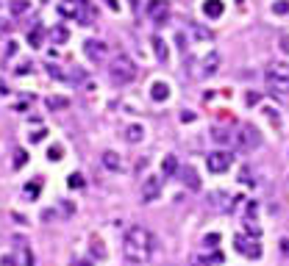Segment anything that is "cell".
<instances>
[{
	"label": "cell",
	"mask_w": 289,
	"mask_h": 266,
	"mask_svg": "<svg viewBox=\"0 0 289 266\" xmlns=\"http://www.w3.org/2000/svg\"><path fill=\"white\" fill-rule=\"evenodd\" d=\"M239 180H242V183H253V177H250V169H242Z\"/></svg>",
	"instance_id": "obj_31"
},
{
	"label": "cell",
	"mask_w": 289,
	"mask_h": 266,
	"mask_svg": "<svg viewBox=\"0 0 289 266\" xmlns=\"http://www.w3.org/2000/svg\"><path fill=\"white\" fill-rule=\"evenodd\" d=\"M42 39H45V28H42V25H36V28L28 34V42L34 45V48H39V45H42Z\"/></svg>",
	"instance_id": "obj_20"
},
{
	"label": "cell",
	"mask_w": 289,
	"mask_h": 266,
	"mask_svg": "<svg viewBox=\"0 0 289 266\" xmlns=\"http://www.w3.org/2000/svg\"><path fill=\"white\" fill-rule=\"evenodd\" d=\"M159 194H162V177H159V175L144 177V180H142V200L153 202V200H159Z\"/></svg>",
	"instance_id": "obj_9"
},
{
	"label": "cell",
	"mask_w": 289,
	"mask_h": 266,
	"mask_svg": "<svg viewBox=\"0 0 289 266\" xmlns=\"http://www.w3.org/2000/svg\"><path fill=\"white\" fill-rule=\"evenodd\" d=\"M234 247H236V252L239 255H245V258H250V260H256V258H261V244L256 241V238H245V236H236L234 238Z\"/></svg>",
	"instance_id": "obj_7"
},
{
	"label": "cell",
	"mask_w": 289,
	"mask_h": 266,
	"mask_svg": "<svg viewBox=\"0 0 289 266\" xmlns=\"http://www.w3.org/2000/svg\"><path fill=\"white\" fill-rule=\"evenodd\" d=\"M153 53H156V59L162 61V64H167V61H170V53H167V42H164V39H159V36H156V39H153Z\"/></svg>",
	"instance_id": "obj_15"
},
{
	"label": "cell",
	"mask_w": 289,
	"mask_h": 266,
	"mask_svg": "<svg viewBox=\"0 0 289 266\" xmlns=\"http://www.w3.org/2000/svg\"><path fill=\"white\" fill-rule=\"evenodd\" d=\"M72 266H92V263H86V260H78V263H72Z\"/></svg>",
	"instance_id": "obj_34"
},
{
	"label": "cell",
	"mask_w": 289,
	"mask_h": 266,
	"mask_svg": "<svg viewBox=\"0 0 289 266\" xmlns=\"http://www.w3.org/2000/svg\"><path fill=\"white\" fill-rule=\"evenodd\" d=\"M236 144H239L242 150H256L261 144V133L247 125V128H242L239 133H236Z\"/></svg>",
	"instance_id": "obj_8"
},
{
	"label": "cell",
	"mask_w": 289,
	"mask_h": 266,
	"mask_svg": "<svg viewBox=\"0 0 289 266\" xmlns=\"http://www.w3.org/2000/svg\"><path fill=\"white\" fill-rule=\"evenodd\" d=\"M156 252V238L148 227H128L125 230V238H122V255H125L128 263H148Z\"/></svg>",
	"instance_id": "obj_1"
},
{
	"label": "cell",
	"mask_w": 289,
	"mask_h": 266,
	"mask_svg": "<svg viewBox=\"0 0 289 266\" xmlns=\"http://www.w3.org/2000/svg\"><path fill=\"white\" fill-rule=\"evenodd\" d=\"M103 166H106L108 172H120V169H122V164H120V158H117V153H103Z\"/></svg>",
	"instance_id": "obj_17"
},
{
	"label": "cell",
	"mask_w": 289,
	"mask_h": 266,
	"mask_svg": "<svg viewBox=\"0 0 289 266\" xmlns=\"http://www.w3.org/2000/svg\"><path fill=\"white\" fill-rule=\"evenodd\" d=\"M264 83L275 97H289V67L286 64H270L264 72Z\"/></svg>",
	"instance_id": "obj_2"
},
{
	"label": "cell",
	"mask_w": 289,
	"mask_h": 266,
	"mask_svg": "<svg viewBox=\"0 0 289 266\" xmlns=\"http://www.w3.org/2000/svg\"><path fill=\"white\" fill-rule=\"evenodd\" d=\"M84 53H86V59H92L97 64V61H103L108 56V48H106V42H100V39H89V42H84Z\"/></svg>",
	"instance_id": "obj_10"
},
{
	"label": "cell",
	"mask_w": 289,
	"mask_h": 266,
	"mask_svg": "<svg viewBox=\"0 0 289 266\" xmlns=\"http://www.w3.org/2000/svg\"><path fill=\"white\" fill-rule=\"evenodd\" d=\"M217 241H220V236H217V233H211V236H206V247H209V249H214L217 247Z\"/></svg>",
	"instance_id": "obj_30"
},
{
	"label": "cell",
	"mask_w": 289,
	"mask_h": 266,
	"mask_svg": "<svg viewBox=\"0 0 289 266\" xmlns=\"http://www.w3.org/2000/svg\"><path fill=\"white\" fill-rule=\"evenodd\" d=\"M162 172H164V177H170V175H175V172H178V161H175V155H167V158H164Z\"/></svg>",
	"instance_id": "obj_19"
},
{
	"label": "cell",
	"mask_w": 289,
	"mask_h": 266,
	"mask_svg": "<svg viewBox=\"0 0 289 266\" xmlns=\"http://www.w3.org/2000/svg\"><path fill=\"white\" fill-rule=\"evenodd\" d=\"M45 139V130H34V133H31V142H42Z\"/></svg>",
	"instance_id": "obj_32"
},
{
	"label": "cell",
	"mask_w": 289,
	"mask_h": 266,
	"mask_svg": "<svg viewBox=\"0 0 289 266\" xmlns=\"http://www.w3.org/2000/svg\"><path fill=\"white\" fill-rule=\"evenodd\" d=\"M108 78H111L114 83H120V86L131 83L133 78H136V64L131 61V56L117 53L114 59H111V64H108Z\"/></svg>",
	"instance_id": "obj_3"
},
{
	"label": "cell",
	"mask_w": 289,
	"mask_h": 266,
	"mask_svg": "<svg viewBox=\"0 0 289 266\" xmlns=\"http://www.w3.org/2000/svg\"><path fill=\"white\" fill-rule=\"evenodd\" d=\"M206 166H209V172H214V175H223V172H228L231 166H234V155H231L228 150H214L211 155H206Z\"/></svg>",
	"instance_id": "obj_5"
},
{
	"label": "cell",
	"mask_w": 289,
	"mask_h": 266,
	"mask_svg": "<svg viewBox=\"0 0 289 266\" xmlns=\"http://www.w3.org/2000/svg\"><path fill=\"white\" fill-rule=\"evenodd\" d=\"M39 189H42V183H39V180H31V183H25V197H28V200H36Z\"/></svg>",
	"instance_id": "obj_23"
},
{
	"label": "cell",
	"mask_w": 289,
	"mask_h": 266,
	"mask_svg": "<svg viewBox=\"0 0 289 266\" xmlns=\"http://www.w3.org/2000/svg\"><path fill=\"white\" fill-rule=\"evenodd\" d=\"M151 97H153L156 103H164V100L170 97V86H167L164 81H156V83L151 86Z\"/></svg>",
	"instance_id": "obj_14"
},
{
	"label": "cell",
	"mask_w": 289,
	"mask_h": 266,
	"mask_svg": "<svg viewBox=\"0 0 289 266\" xmlns=\"http://www.w3.org/2000/svg\"><path fill=\"white\" fill-rule=\"evenodd\" d=\"M189 31H192V36H195V39H206V42L211 39V31L200 28V25H195V23H189Z\"/></svg>",
	"instance_id": "obj_22"
},
{
	"label": "cell",
	"mask_w": 289,
	"mask_h": 266,
	"mask_svg": "<svg viewBox=\"0 0 289 266\" xmlns=\"http://www.w3.org/2000/svg\"><path fill=\"white\" fill-rule=\"evenodd\" d=\"M59 12H61V17L78 20L81 25H89V20H92V12H89V6H86V0H64L59 6Z\"/></svg>",
	"instance_id": "obj_4"
},
{
	"label": "cell",
	"mask_w": 289,
	"mask_h": 266,
	"mask_svg": "<svg viewBox=\"0 0 289 266\" xmlns=\"http://www.w3.org/2000/svg\"><path fill=\"white\" fill-rule=\"evenodd\" d=\"M67 186H70V189H84V175H81V172H72V175L67 177Z\"/></svg>",
	"instance_id": "obj_24"
},
{
	"label": "cell",
	"mask_w": 289,
	"mask_h": 266,
	"mask_svg": "<svg viewBox=\"0 0 289 266\" xmlns=\"http://www.w3.org/2000/svg\"><path fill=\"white\" fill-rule=\"evenodd\" d=\"M45 106L53 111V108H67V106H70V100H67V97H48V100H45Z\"/></svg>",
	"instance_id": "obj_21"
},
{
	"label": "cell",
	"mask_w": 289,
	"mask_h": 266,
	"mask_svg": "<svg viewBox=\"0 0 289 266\" xmlns=\"http://www.w3.org/2000/svg\"><path fill=\"white\" fill-rule=\"evenodd\" d=\"M28 9H31L28 0H14V3H12V14H25Z\"/></svg>",
	"instance_id": "obj_27"
},
{
	"label": "cell",
	"mask_w": 289,
	"mask_h": 266,
	"mask_svg": "<svg viewBox=\"0 0 289 266\" xmlns=\"http://www.w3.org/2000/svg\"><path fill=\"white\" fill-rule=\"evenodd\" d=\"M25 164H28V153H25V150H17V153H14V169H23Z\"/></svg>",
	"instance_id": "obj_25"
},
{
	"label": "cell",
	"mask_w": 289,
	"mask_h": 266,
	"mask_svg": "<svg viewBox=\"0 0 289 266\" xmlns=\"http://www.w3.org/2000/svg\"><path fill=\"white\" fill-rule=\"evenodd\" d=\"M67 36H70V34H67V28H61V25H59V28H53V31H50V39H53V42H59V45H61V42H67Z\"/></svg>",
	"instance_id": "obj_26"
},
{
	"label": "cell",
	"mask_w": 289,
	"mask_h": 266,
	"mask_svg": "<svg viewBox=\"0 0 289 266\" xmlns=\"http://www.w3.org/2000/svg\"><path fill=\"white\" fill-rule=\"evenodd\" d=\"M272 12H275V14H286L289 12V3H286V0H278L275 6H272Z\"/></svg>",
	"instance_id": "obj_29"
},
{
	"label": "cell",
	"mask_w": 289,
	"mask_h": 266,
	"mask_svg": "<svg viewBox=\"0 0 289 266\" xmlns=\"http://www.w3.org/2000/svg\"><path fill=\"white\" fill-rule=\"evenodd\" d=\"M148 14H151L153 23H167L170 3H167V0H151V3H148Z\"/></svg>",
	"instance_id": "obj_11"
},
{
	"label": "cell",
	"mask_w": 289,
	"mask_h": 266,
	"mask_svg": "<svg viewBox=\"0 0 289 266\" xmlns=\"http://www.w3.org/2000/svg\"><path fill=\"white\" fill-rule=\"evenodd\" d=\"M220 61H223V59H220V53H217V50L206 53L200 61H195V67H200V70L195 72V78H211L217 70H220Z\"/></svg>",
	"instance_id": "obj_6"
},
{
	"label": "cell",
	"mask_w": 289,
	"mask_h": 266,
	"mask_svg": "<svg viewBox=\"0 0 289 266\" xmlns=\"http://www.w3.org/2000/svg\"><path fill=\"white\" fill-rule=\"evenodd\" d=\"M211 139H214L217 144H234L236 142V133H228V130H214V133H211Z\"/></svg>",
	"instance_id": "obj_18"
},
{
	"label": "cell",
	"mask_w": 289,
	"mask_h": 266,
	"mask_svg": "<svg viewBox=\"0 0 289 266\" xmlns=\"http://www.w3.org/2000/svg\"><path fill=\"white\" fill-rule=\"evenodd\" d=\"M142 139H144V128H142V125H128V128H125V142L136 144V142H142Z\"/></svg>",
	"instance_id": "obj_16"
},
{
	"label": "cell",
	"mask_w": 289,
	"mask_h": 266,
	"mask_svg": "<svg viewBox=\"0 0 289 266\" xmlns=\"http://www.w3.org/2000/svg\"><path fill=\"white\" fill-rule=\"evenodd\" d=\"M178 177H181V180H184V183H187L192 191L200 189V177H198V169H195V166H189V164L178 166Z\"/></svg>",
	"instance_id": "obj_12"
},
{
	"label": "cell",
	"mask_w": 289,
	"mask_h": 266,
	"mask_svg": "<svg viewBox=\"0 0 289 266\" xmlns=\"http://www.w3.org/2000/svg\"><path fill=\"white\" fill-rule=\"evenodd\" d=\"M225 12V3L223 0H203V14L209 20H217V17H223Z\"/></svg>",
	"instance_id": "obj_13"
},
{
	"label": "cell",
	"mask_w": 289,
	"mask_h": 266,
	"mask_svg": "<svg viewBox=\"0 0 289 266\" xmlns=\"http://www.w3.org/2000/svg\"><path fill=\"white\" fill-rule=\"evenodd\" d=\"M61 153H64V150H61L59 144H53V147L48 150V158H50V161H59V158H61Z\"/></svg>",
	"instance_id": "obj_28"
},
{
	"label": "cell",
	"mask_w": 289,
	"mask_h": 266,
	"mask_svg": "<svg viewBox=\"0 0 289 266\" xmlns=\"http://www.w3.org/2000/svg\"><path fill=\"white\" fill-rule=\"evenodd\" d=\"M106 3H108V6H111V9H114V12H117V9H120V3H117V0H106Z\"/></svg>",
	"instance_id": "obj_33"
}]
</instances>
